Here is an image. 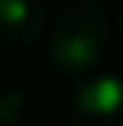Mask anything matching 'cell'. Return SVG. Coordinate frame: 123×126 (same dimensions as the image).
<instances>
[{"mask_svg":"<svg viewBox=\"0 0 123 126\" xmlns=\"http://www.w3.org/2000/svg\"><path fill=\"white\" fill-rule=\"evenodd\" d=\"M108 47V15L100 0H67L59 9L47 56L59 73H85Z\"/></svg>","mask_w":123,"mask_h":126,"instance_id":"cell-1","label":"cell"},{"mask_svg":"<svg viewBox=\"0 0 123 126\" xmlns=\"http://www.w3.org/2000/svg\"><path fill=\"white\" fill-rule=\"evenodd\" d=\"M70 126H123V76L82 82L70 100Z\"/></svg>","mask_w":123,"mask_h":126,"instance_id":"cell-2","label":"cell"},{"mask_svg":"<svg viewBox=\"0 0 123 126\" xmlns=\"http://www.w3.org/2000/svg\"><path fill=\"white\" fill-rule=\"evenodd\" d=\"M47 27L44 0H0V44L32 47Z\"/></svg>","mask_w":123,"mask_h":126,"instance_id":"cell-3","label":"cell"},{"mask_svg":"<svg viewBox=\"0 0 123 126\" xmlns=\"http://www.w3.org/2000/svg\"><path fill=\"white\" fill-rule=\"evenodd\" d=\"M30 111V97L24 88H0V126H18Z\"/></svg>","mask_w":123,"mask_h":126,"instance_id":"cell-4","label":"cell"},{"mask_svg":"<svg viewBox=\"0 0 123 126\" xmlns=\"http://www.w3.org/2000/svg\"><path fill=\"white\" fill-rule=\"evenodd\" d=\"M120 32H123V9H120Z\"/></svg>","mask_w":123,"mask_h":126,"instance_id":"cell-5","label":"cell"},{"mask_svg":"<svg viewBox=\"0 0 123 126\" xmlns=\"http://www.w3.org/2000/svg\"><path fill=\"white\" fill-rule=\"evenodd\" d=\"M32 126H47V123H32Z\"/></svg>","mask_w":123,"mask_h":126,"instance_id":"cell-6","label":"cell"}]
</instances>
